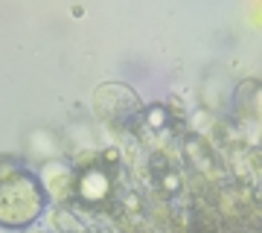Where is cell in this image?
<instances>
[{
    "label": "cell",
    "mask_w": 262,
    "mask_h": 233,
    "mask_svg": "<svg viewBox=\"0 0 262 233\" xmlns=\"http://www.w3.org/2000/svg\"><path fill=\"white\" fill-rule=\"evenodd\" d=\"M44 189L27 169L0 163V224L24 227L41 213Z\"/></svg>",
    "instance_id": "1"
}]
</instances>
